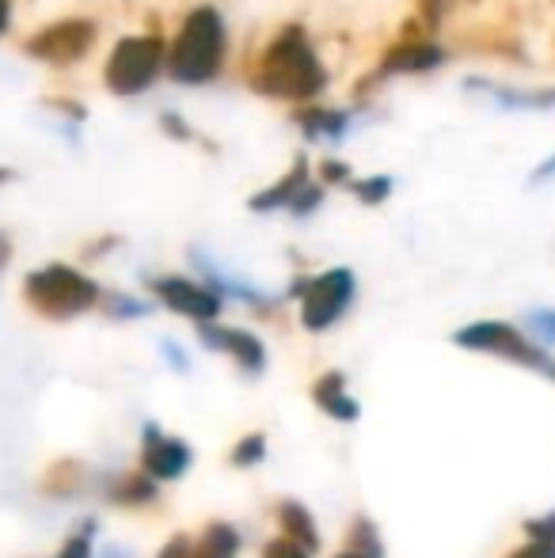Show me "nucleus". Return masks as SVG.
<instances>
[{
	"instance_id": "obj_1",
	"label": "nucleus",
	"mask_w": 555,
	"mask_h": 558,
	"mask_svg": "<svg viewBox=\"0 0 555 558\" xmlns=\"http://www.w3.org/2000/svg\"><path fill=\"white\" fill-rule=\"evenodd\" d=\"M244 81L255 96L286 107L316 104L331 88V73L319 58L309 27L301 23H281L252 58V65L244 69Z\"/></svg>"
},
{
	"instance_id": "obj_2",
	"label": "nucleus",
	"mask_w": 555,
	"mask_h": 558,
	"mask_svg": "<svg viewBox=\"0 0 555 558\" xmlns=\"http://www.w3.org/2000/svg\"><path fill=\"white\" fill-rule=\"evenodd\" d=\"M229 65V23L217 4H194L168 35V81L206 88Z\"/></svg>"
},
{
	"instance_id": "obj_3",
	"label": "nucleus",
	"mask_w": 555,
	"mask_h": 558,
	"mask_svg": "<svg viewBox=\"0 0 555 558\" xmlns=\"http://www.w3.org/2000/svg\"><path fill=\"white\" fill-rule=\"evenodd\" d=\"M99 301H104L99 281L69 263L38 266V270H31L27 278H23V304H27L35 316L53 319V324L88 316L92 308H99Z\"/></svg>"
},
{
	"instance_id": "obj_4",
	"label": "nucleus",
	"mask_w": 555,
	"mask_h": 558,
	"mask_svg": "<svg viewBox=\"0 0 555 558\" xmlns=\"http://www.w3.org/2000/svg\"><path fill=\"white\" fill-rule=\"evenodd\" d=\"M160 76H168V35L160 27L119 38L104 61V88L114 99H141Z\"/></svg>"
},
{
	"instance_id": "obj_5",
	"label": "nucleus",
	"mask_w": 555,
	"mask_h": 558,
	"mask_svg": "<svg viewBox=\"0 0 555 558\" xmlns=\"http://www.w3.org/2000/svg\"><path fill=\"white\" fill-rule=\"evenodd\" d=\"M289 296H297L301 304V327L312 335L335 327L350 312L358 296V278L350 266H331V270L319 274H301V278L289 286Z\"/></svg>"
},
{
	"instance_id": "obj_6",
	"label": "nucleus",
	"mask_w": 555,
	"mask_h": 558,
	"mask_svg": "<svg viewBox=\"0 0 555 558\" xmlns=\"http://www.w3.org/2000/svg\"><path fill=\"white\" fill-rule=\"evenodd\" d=\"M99 43V23L92 15H61V20L46 23V27L31 31L20 43L23 58L38 61L50 69H73L88 61V53Z\"/></svg>"
},
{
	"instance_id": "obj_7",
	"label": "nucleus",
	"mask_w": 555,
	"mask_h": 558,
	"mask_svg": "<svg viewBox=\"0 0 555 558\" xmlns=\"http://www.w3.org/2000/svg\"><path fill=\"white\" fill-rule=\"evenodd\" d=\"M453 342L464 345V350H475V353H491V357H503L510 365H521V368H536L544 373L552 361V353L544 345H536L529 335H521L514 324H503V319H480V324H468L453 335Z\"/></svg>"
},
{
	"instance_id": "obj_8",
	"label": "nucleus",
	"mask_w": 555,
	"mask_h": 558,
	"mask_svg": "<svg viewBox=\"0 0 555 558\" xmlns=\"http://www.w3.org/2000/svg\"><path fill=\"white\" fill-rule=\"evenodd\" d=\"M445 61H449V50L442 46V38L430 35L419 23L415 35H400L381 53L373 73L365 76V84H370V92H373L377 84H388V81H396V76H426V73H437Z\"/></svg>"
},
{
	"instance_id": "obj_9",
	"label": "nucleus",
	"mask_w": 555,
	"mask_h": 558,
	"mask_svg": "<svg viewBox=\"0 0 555 558\" xmlns=\"http://www.w3.org/2000/svg\"><path fill=\"white\" fill-rule=\"evenodd\" d=\"M148 293L168 312L194 319V324L217 319L225 308V296L217 293L209 281H194V278H186V274H153V278H148Z\"/></svg>"
},
{
	"instance_id": "obj_10",
	"label": "nucleus",
	"mask_w": 555,
	"mask_h": 558,
	"mask_svg": "<svg viewBox=\"0 0 555 558\" xmlns=\"http://www.w3.org/2000/svg\"><path fill=\"white\" fill-rule=\"evenodd\" d=\"M198 338L209 350L229 353L248 376H260L267 368V345L260 342V335L244 331V327H225L217 319H206V324H198Z\"/></svg>"
},
{
	"instance_id": "obj_11",
	"label": "nucleus",
	"mask_w": 555,
	"mask_h": 558,
	"mask_svg": "<svg viewBox=\"0 0 555 558\" xmlns=\"http://www.w3.org/2000/svg\"><path fill=\"white\" fill-rule=\"evenodd\" d=\"M194 452L186 441L179 437H168L160 426H145V437H141V468L160 483V478H179L186 468H191Z\"/></svg>"
},
{
	"instance_id": "obj_12",
	"label": "nucleus",
	"mask_w": 555,
	"mask_h": 558,
	"mask_svg": "<svg viewBox=\"0 0 555 558\" xmlns=\"http://www.w3.org/2000/svg\"><path fill=\"white\" fill-rule=\"evenodd\" d=\"M468 92H480L483 99H491L503 111H521V114H544L555 111V88H518V84L491 81V76H468Z\"/></svg>"
},
{
	"instance_id": "obj_13",
	"label": "nucleus",
	"mask_w": 555,
	"mask_h": 558,
	"mask_svg": "<svg viewBox=\"0 0 555 558\" xmlns=\"http://www.w3.org/2000/svg\"><path fill=\"white\" fill-rule=\"evenodd\" d=\"M289 114H293L297 130L309 141H347L358 122V111H350V107H331V104H324V99L304 104V107H289Z\"/></svg>"
},
{
	"instance_id": "obj_14",
	"label": "nucleus",
	"mask_w": 555,
	"mask_h": 558,
	"mask_svg": "<svg viewBox=\"0 0 555 558\" xmlns=\"http://www.w3.org/2000/svg\"><path fill=\"white\" fill-rule=\"evenodd\" d=\"M312 179H316L312 160L304 153H297L293 163L286 168V175L275 179V183H267L260 194H252V198H248V209H252V214H260V217H270V214H278V209L286 214L289 202H293L297 194H301V186L312 183Z\"/></svg>"
},
{
	"instance_id": "obj_15",
	"label": "nucleus",
	"mask_w": 555,
	"mask_h": 558,
	"mask_svg": "<svg viewBox=\"0 0 555 558\" xmlns=\"http://www.w3.org/2000/svg\"><path fill=\"white\" fill-rule=\"evenodd\" d=\"M194 266L202 270V278L209 281V286L217 289L221 296H237V301H244V304H252L255 312H270V296L263 293V289H255L252 281H244V278H237V274H229L221 263H214V258H206L202 251H194Z\"/></svg>"
},
{
	"instance_id": "obj_16",
	"label": "nucleus",
	"mask_w": 555,
	"mask_h": 558,
	"mask_svg": "<svg viewBox=\"0 0 555 558\" xmlns=\"http://www.w3.org/2000/svg\"><path fill=\"white\" fill-rule=\"evenodd\" d=\"M312 403H316L324 414H331V418H339V422H354L358 414H362L358 399L347 396V380H342V373H324V376H319V380L312 384Z\"/></svg>"
},
{
	"instance_id": "obj_17",
	"label": "nucleus",
	"mask_w": 555,
	"mask_h": 558,
	"mask_svg": "<svg viewBox=\"0 0 555 558\" xmlns=\"http://www.w3.org/2000/svg\"><path fill=\"white\" fill-rule=\"evenodd\" d=\"M275 517H278V529L281 536L289 539V544L304 547V551H316L319 547V532H316V521H312V513L304 506H297V501H278L275 506Z\"/></svg>"
},
{
	"instance_id": "obj_18",
	"label": "nucleus",
	"mask_w": 555,
	"mask_h": 558,
	"mask_svg": "<svg viewBox=\"0 0 555 558\" xmlns=\"http://www.w3.org/2000/svg\"><path fill=\"white\" fill-rule=\"evenodd\" d=\"M107 498H111L114 506H130V509L153 506L156 478L148 475V471H122V475H111V483H107Z\"/></svg>"
},
{
	"instance_id": "obj_19",
	"label": "nucleus",
	"mask_w": 555,
	"mask_h": 558,
	"mask_svg": "<svg viewBox=\"0 0 555 558\" xmlns=\"http://www.w3.org/2000/svg\"><path fill=\"white\" fill-rule=\"evenodd\" d=\"M237 551H240L237 529L225 524V521H217L206 529V536H202V544L191 551V558H237Z\"/></svg>"
},
{
	"instance_id": "obj_20",
	"label": "nucleus",
	"mask_w": 555,
	"mask_h": 558,
	"mask_svg": "<svg viewBox=\"0 0 555 558\" xmlns=\"http://www.w3.org/2000/svg\"><path fill=\"white\" fill-rule=\"evenodd\" d=\"M84 486V468L76 460H58L43 478V490L61 498V494H76Z\"/></svg>"
},
{
	"instance_id": "obj_21",
	"label": "nucleus",
	"mask_w": 555,
	"mask_h": 558,
	"mask_svg": "<svg viewBox=\"0 0 555 558\" xmlns=\"http://www.w3.org/2000/svg\"><path fill=\"white\" fill-rule=\"evenodd\" d=\"M347 191L354 194L362 206H385L396 191V179L393 175H370V179H350Z\"/></svg>"
},
{
	"instance_id": "obj_22",
	"label": "nucleus",
	"mask_w": 555,
	"mask_h": 558,
	"mask_svg": "<svg viewBox=\"0 0 555 558\" xmlns=\"http://www.w3.org/2000/svg\"><path fill=\"white\" fill-rule=\"evenodd\" d=\"M263 456H267V437H263V434H248V437H240V441L232 445L229 460H232V468H255Z\"/></svg>"
},
{
	"instance_id": "obj_23",
	"label": "nucleus",
	"mask_w": 555,
	"mask_h": 558,
	"mask_svg": "<svg viewBox=\"0 0 555 558\" xmlns=\"http://www.w3.org/2000/svg\"><path fill=\"white\" fill-rule=\"evenodd\" d=\"M324 194H327V186L319 183V179H312V183H304V186H301V194H297V198L289 202L286 214H289V217H297V221H301V217H312L319 206H324Z\"/></svg>"
},
{
	"instance_id": "obj_24",
	"label": "nucleus",
	"mask_w": 555,
	"mask_h": 558,
	"mask_svg": "<svg viewBox=\"0 0 555 558\" xmlns=\"http://www.w3.org/2000/svg\"><path fill=\"white\" fill-rule=\"evenodd\" d=\"M104 312L107 316H114V319H141V316H148V304L145 301H137V296H126V293H104Z\"/></svg>"
},
{
	"instance_id": "obj_25",
	"label": "nucleus",
	"mask_w": 555,
	"mask_h": 558,
	"mask_svg": "<svg viewBox=\"0 0 555 558\" xmlns=\"http://www.w3.org/2000/svg\"><path fill=\"white\" fill-rule=\"evenodd\" d=\"M160 133H164V137H171V141H179V145H194V141H198L191 118H183L179 111H164L160 114Z\"/></svg>"
},
{
	"instance_id": "obj_26",
	"label": "nucleus",
	"mask_w": 555,
	"mask_h": 558,
	"mask_svg": "<svg viewBox=\"0 0 555 558\" xmlns=\"http://www.w3.org/2000/svg\"><path fill=\"white\" fill-rule=\"evenodd\" d=\"M316 179L324 186H342V191H347V183L354 179V171H350L347 160H335V156H327V160L316 163Z\"/></svg>"
},
{
	"instance_id": "obj_27",
	"label": "nucleus",
	"mask_w": 555,
	"mask_h": 558,
	"mask_svg": "<svg viewBox=\"0 0 555 558\" xmlns=\"http://www.w3.org/2000/svg\"><path fill=\"white\" fill-rule=\"evenodd\" d=\"M92 536H96V521H84L81 529L65 539L58 558H92Z\"/></svg>"
},
{
	"instance_id": "obj_28",
	"label": "nucleus",
	"mask_w": 555,
	"mask_h": 558,
	"mask_svg": "<svg viewBox=\"0 0 555 558\" xmlns=\"http://www.w3.org/2000/svg\"><path fill=\"white\" fill-rule=\"evenodd\" d=\"M350 547L354 551H370V555H381V539H377V529H373L365 517H358L354 524H350Z\"/></svg>"
},
{
	"instance_id": "obj_29",
	"label": "nucleus",
	"mask_w": 555,
	"mask_h": 558,
	"mask_svg": "<svg viewBox=\"0 0 555 558\" xmlns=\"http://www.w3.org/2000/svg\"><path fill=\"white\" fill-rule=\"evenodd\" d=\"M445 8H449V0H415V20L430 31V35H437V31H442V20H445Z\"/></svg>"
},
{
	"instance_id": "obj_30",
	"label": "nucleus",
	"mask_w": 555,
	"mask_h": 558,
	"mask_svg": "<svg viewBox=\"0 0 555 558\" xmlns=\"http://www.w3.org/2000/svg\"><path fill=\"white\" fill-rule=\"evenodd\" d=\"M263 558H309V551H304V547H297V544H289V539L281 536V539H270Z\"/></svg>"
},
{
	"instance_id": "obj_31",
	"label": "nucleus",
	"mask_w": 555,
	"mask_h": 558,
	"mask_svg": "<svg viewBox=\"0 0 555 558\" xmlns=\"http://www.w3.org/2000/svg\"><path fill=\"white\" fill-rule=\"evenodd\" d=\"M506 558H555V539H533V544L518 547V551Z\"/></svg>"
},
{
	"instance_id": "obj_32",
	"label": "nucleus",
	"mask_w": 555,
	"mask_h": 558,
	"mask_svg": "<svg viewBox=\"0 0 555 558\" xmlns=\"http://www.w3.org/2000/svg\"><path fill=\"white\" fill-rule=\"evenodd\" d=\"M526 532L533 539H555V513H544V517H533V521H526Z\"/></svg>"
},
{
	"instance_id": "obj_33",
	"label": "nucleus",
	"mask_w": 555,
	"mask_h": 558,
	"mask_svg": "<svg viewBox=\"0 0 555 558\" xmlns=\"http://www.w3.org/2000/svg\"><path fill=\"white\" fill-rule=\"evenodd\" d=\"M529 327H533L544 342H555V312H533V316H529Z\"/></svg>"
},
{
	"instance_id": "obj_34",
	"label": "nucleus",
	"mask_w": 555,
	"mask_h": 558,
	"mask_svg": "<svg viewBox=\"0 0 555 558\" xmlns=\"http://www.w3.org/2000/svg\"><path fill=\"white\" fill-rule=\"evenodd\" d=\"M156 558H191V539L186 536H171L168 544H164V551Z\"/></svg>"
},
{
	"instance_id": "obj_35",
	"label": "nucleus",
	"mask_w": 555,
	"mask_h": 558,
	"mask_svg": "<svg viewBox=\"0 0 555 558\" xmlns=\"http://www.w3.org/2000/svg\"><path fill=\"white\" fill-rule=\"evenodd\" d=\"M548 179H555V153L552 156H544V160L541 163H536V168H533V175H529V183H548Z\"/></svg>"
},
{
	"instance_id": "obj_36",
	"label": "nucleus",
	"mask_w": 555,
	"mask_h": 558,
	"mask_svg": "<svg viewBox=\"0 0 555 558\" xmlns=\"http://www.w3.org/2000/svg\"><path fill=\"white\" fill-rule=\"evenodd\" d=\"M12 255H15L12 232H4V228H0V274L8 270V263H12Z\"/></svg>"
},
{
	"instance_id": "obj_37",
	"label": "nucleus",
	"mask_w": 555,
	"mask_h": 558,
	"mask_svg": "<svg viewBox=\"0 0 555 558\" xmlns=\"http://www.w3.org/2000/svg\"><path fill=\"white\" fill-rule=\"evenodd\" d=\"M12 23H15V0H0V38L12 31Z\"/></svg>"
},
{
	"instance_id": "obj_38",
	"label": "nucleus",
	"mask_w": 555,
	"mask_h": 558,
	"mask_svg": "<svg viewBox=\"0 0 555 558\" xmlns=\"http://www.w3.org/2000/svg\"><path fill=\"white\" fill-rule=\"evenodd\" d=\"M164 353H168V361H171L176 368H186V361L179 357V345H176V342H164Z\"/></svg>"
},
{
	"instance_id": "obj_39",
	"label": "nucleus",
	"mask_w": 555,
	"mask_h": 558,
	"mask_svg": "<svg viewBox=\"0 0 555 558\" xmlns=\"http://www.w3.org/2000/svg\"><path fill=\"white\" fill-rule=\"evenodd\" d=\"M99 558H130V551H122V547H104Z\"/></svg>"
},
{
	"instance_id": "obj_40",
	"label": "nucleus",
	"mask_w": 555,
	"mask_h": 558,
	"mask_svg": "<svg viewBox=\"0 0 555 558\" xmlns=\"http://www.w3.org/2000/svg\"><path fill=\"white\" fill-rule=\"evenodd\" d=\"M335 558H381V555H370V551H354V547H350V551H342V555H335Z\"/></svg>"
},
{
	"instance_id": "obj_41",
	"label": "nucleus",
	"mask_w": 555,
	"mask_h": 558,
	"mask_svg": "<svg viewBox=\"0 0 555 558\" xmlns=\"http://www.w3.org/2000/svg\"><path fill=\"white\" fill-rule=\"evenodd\" d=\"M12 179H15V171H12V168H4V163H0V186H4V183H12Z\"/></svg>"
},
{
	"instance_id": "obj_42",
	"label": "nucleus",
	"mask_w": 555,
	"mask_h": 558,
	"mask_svg": "<svg viewBox=\"0 0 555 558\" xmlns=\"http://www.w3.org/2000/svg\"><path fill=\"white\" fill-rule=\"evenodd\" d=\"M544 376H548V380H552V384H555V357H552V361H548V368H544Z\"/></svg>"
}]
</instances>
